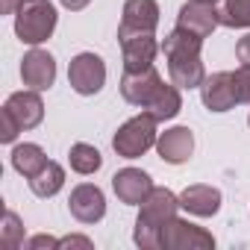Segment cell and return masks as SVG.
<instances>
[{"label":"cell","mask_w":250,"mask_h":250,"mask_svg":"<svg viewBox=\"0 0 250 250\" xmlns=\"http://www.w3.org/2000/svg\"><path fill=\"white\" fill-rule=\"evenodd\" d=\"M162 77L156 68H145V71H124L121 77V97L127 100L130 106L145 109L150 103V97L159 91Z\"/></svg>","instance_id":"9c48e42d"},{"label":"cell","mask_w":250,"mask_h":250,"mask_svg":"<svg viewBox=\"0 0 250 250\" xmlns=\"http://www.w3.org/2000/svg\"><path fill=\"white\" fill-rule=\"evenodd\" d=\"M0 124H3V127H0V142L3 145H12L15 139H18V133H21V124L15 121V115L3 106L0 109Z\"/></svg>","instance_id":"d4e9b609"},{"label":"cell","mask_w":250,"mask_h":250,"mask_svg":"<svg viewBox=\"0 0 250 250\" xmlns=\"http://www.w3.org/2000/svg\"><path fill=\"white\" fill-rule=\"evenodd\" d=\"M21 80L27 88L33 91H47L56 83V59L47 50L33 47L24 59H21Z\"/></svg>","instance_id":"30bf717a"},{"label":"cell","mask_w":250,"mask_h":250,"mask_svg":"<svg viewBox=\"0 0 250 250\" xmlns=\"http://www.w3.org/2000/svg\"><path fill=\"white\" fill-rule=\"evenodd\" d=\"M156 153L168 162V165H183L191 159L194 153V136L188 127H171L165 133H159L156 139Z\"/></svg>","instance_id":"9a60e30c"},{"label":"cell","mask_w":250,"mask_h":250,"mask_svg":"<svg viewBox=\"0 0 250 250\" xmlns=\"http://www.w3.org/2000/svg\"><path fill=\"white\" fill-rule=\"evenodd\" d=\"M24 247H27V250H59V238H53V235L42 232V235H33Z\"/></svg>","instance_id":"484cf974"},{"label":"cell","mask_w":250,"mask_h":250,"mask_svg":"<svg viewBox=\"0 0 250 250\" xmlns=\"http://www.w3.org/2000/svg\"><path fill=\"white\" fill-rule=\"evenodd\" d=\"M247 124H250V115H247Z\"/></svg>","instance_id":"1f68e13d"},{"label":"cell","mask_w":250,"mask_h":250,"mask_svg":"<svg viewBox=\"0 0 250 250\" xmlns=\"http://www.w3.org/2000/svg\"><path fill=\"white\" fill-rule=\"evenodd\" d=\"M0 247H3V250L24 247V224H21V218L12 209H6V215H3V227H0Z\"/></svg>","instance_id":"603a6c76"},{"label":"cell","mask_w":250,"mask_h":250,"mask_svg":"<svg viewBox=\"0 0 250 250\" xmlns=\"http://www.w3.org/2000/svg\"><path fill=\"white\" fill-rule=\"evenodd\" d=\"M180 109H183V94H180V85H174V83H162L159 91L145 106V112H150L156 121H171L180 115Z\"/></svg>","instance_id":"ac0fdd59"},{"label":"cell","mask_w":250,"mask_h":250,"mask_svg":"<svg viewBox=\"0 0 250 250\" xmlns=\"http://www.w3.org/2000/svg\"><path fill=\"white\" fill-rule=\"evenodd\" d=\"M68 209L80 224H97L106 215V197L94 183H80L68 197Z\"/></svg>","instance_id":"8fae6325"},{"label":"cell","mask_w":250,"mask_h":250,"mask_svg":"<svg viewBox=\"0 0 250 250\" xmlns=\"http://www.w3.org/2000/svg\"><path fill=\"white\" fill-rule=\"evenodd\" d=\"M232 91L238 103H250V65H241L232 71Z\"/></svg>","instance_id":"cb8c5ba5"},{"label":"cell","mask_w":250,"mask_h":250,"mask_svg":"<svg viewBox=\"0 0 250 250\" xmlns=\"http://www.w3.org/2000/svg\"><path fill=\"white\" fill-rule=\"evenodd\" d=\"M235 56H238L241 65H250V33L238 39V44H235Z\"/></svg>","instance_id":"83f0119b"},{"label":"cell","mask_w":250,"mask_h":250,"mask_svg":"<svg viewBox=\"0 0 250 250\" xmlns=\"http://www.w3.org/2000/svg\"><path fill=\"white\" fill-rule=\"evenodd\" d=\"M21 3H24V0H0V12H3V15H12V12H18Z\"/></svg>","instance_id":"f1b7e54d"},{"label":"cell","mask_w":250,"mask_h":250,"mask_svg":"<svg viewBox=\"0 0 250 250\" xmlns=\"http://www.w3.org/2000/svg\"><path fill=\"white\" fill-rule=\"evenodd\" d=\"M68 162H71V168H74L77 174H94V171H100L103 156H100L97 147H91V145H85V142H77V145H71Z\"/></svg>","instance_id":"7402d4cb"},{"label":"cell","mask_w":250,"mask_h":250,"mask_svg":"<svg viewBox=\"0 0 250 250\" xmlns=\"http://www.w3.org/2000/svg\"><path fill=\"white\" fill-rule=\"evenodd\" d=\"M218 21L229 30L250 27V0H218Z\"/></svg>","instance_id":"44dd1931"},{"label":"cell","mask_w":250,"mask_h":250,"mask_svg":"<svg viewBox=\"0 0 250 250\" xmlns=\"http://www.w3.org/2000/svg\"><path fill=\"white\" fill-rule=\"evenodd\" d=\"M118 42H121V53H124V71L153 68V59L162 50L153 33H118Z\"/></svg>","instance_id":"52a82bcc"},{"label":"cell","mask_w":250,"mask_h":250,"mask_svg":"<svg viewBox=\"0 0 250 250\" xmlns=\"http://www.w3.org/2000/svg\"><path fill=\"white\" fill-rule=\"evenodd\" d=\"M180 209H186L194 218H212L221 209V191L212 186H188L180 194Z\"/></svg>","instance_id":"e0dca14e"},{"label":"cell","mask_w":250,"mask_h":250,"mask_svg":"<svg viewBox=\"0 0 250 250\" xmlns=\"http://www.w3.org/2000/svg\"><path fill=\"white\" fill-rule=\"evenodd\" d=\"M177 209H180V197L171 191V188H156L145 197L142 209H139V218H136V232H133V241L142 247V250H159V235H162V227L177 218Z\"/></svg>","instance_id":"7a4b0ae2"},{"label":"cell","mask_w":250,"mask_h":250,"mask_svg":"<svg viewBox=\"0 0 250 250\" xmlns=\"http://www.w3.org/2000/svg\"><path fill=\"white\" fill-rule=\"evenodd\" d=\"M200 100L209 112H229L238 100L232 91V71H218L203 80L200 85Z\"/></svg>","instance_id":"5bb4252c"},{"label":"cell","mask_w":250,"mask_h":250,"mask_svg":"<svg viewBox=\"0 0 250 250\" xmlns=\"http://www.w3.org/2000/svg\"><path fill=\"white\" fill-rule=\"evenodd\" d=\"M47 162H50L47 153H44L39 145H33V142H24V145H18V147L12 150V168H15L18 174H24L27 180L36 177Z\"/></svg>","instance_id":"d6986e66"},{"label":"cell","mask_w":250,"mask_h":250,"mask_svg":"<svg viewBox=\"0 0 250 250\" xmlns=\"http://www.w3.org/2000/svg\"><path fill=\"white\" fill-rule=\"evenodd\" d=\"M200 50H203V39L194 36V33H188V30L174 27L165 36L162 53H165L168 74H171L174 85H180V88H200L203 85L206 71H203Z\"/></svg>","instance_id":"6da1fadb"},{"label":"cell","mask_w":250,"mask_h":250,"mask_svg":"<svg viewBox=\"0 0 250 250\" xmlns=\"http://www.w3.org/2000/svg\"><path fill=\"white\" fill-rule=\"evenodd\" d=\"M212 247L215 235L183 218H171L159 235V250H212Z\"/></svg>","instance_id":"5b68a950"},{"label":"cell","mask_w":250,"mask_h":250,"mask_svg":"<svg viewBox=\"0 0 250 250\" xmlns=\"http://www.w3.org/2000/svg\"><path fill=\"white\" fill-rule=\"evenodd\" d=\"M56 6L50 0H24L15 12V36L24 44H42L56 30Z\"/></svg>","instance_id":"3957f363"},{"label":"cell","mask_w":250,"mask_h":250,"mask_svg":"<svg viewBox=\"0 0 250 250\" xmlns=\"http://www.w3.org/2000/svg\"><path fill=\"white\" fill-rule=\"evenodd\" d=\"M156 124H159V121H156L150 112H142V115L130 118V121L115 133V139H112L115 153H118L121 159H139V156H145L150 147H156V139H159Z\"/></svg>","instance_id":"277c9868"},{"label":"cell","mask_w":250,"mask_h":250,"mask_svg":"<svg viewBox=\"0 0 250 250\" xmlns=\"http://www.w3.org/2000/svg\"><path fill=\"white\" fill-rule=\"evenodd\" d=\"M65 186V168L59 162H47L36 177H30V188L36 197H53Z\"/></svg>","instance_id":"ffe728a7"},{"label":"cell","mask_w":250,"mask_h":250,"mask_svg":"<svg viewBox=\"0 0 250 250\" xmlns=\"http://www.w3.org/2000/svg\"><path fill=\"white\" fill-rule=\"evenodd\" d=\"M112 188L118 194L121 203H127V206H142L145 197L153 191V183L150 177L142 171V168H121L115 177H112Z\"/></svg>","instance_id":"4fadbf2b"},{"label":"cell","mask_w":250,"mask_h":250,"mask_svg":"<svg viewBox=\"0 0 250 250\" xmlns=\"http://www.w3.org/2000/svg\"><path fill=\"white\" fill-rule=\"evenodd\" d=\"M203 3H218V0H203Z\"/></svg>","instance_id":"4dcf8cb0"},{"label":"cell","mask_w":250,"mask_h":250,"mask_svg":"<svg viewBox=\"0 0 250 250\" xmlns=\"http://www.w3.org/2000/svg\"><path fill=\"white\" fill-rule=\"evenodd\" d=\"M156 27H159L156 0H127L124 3L118 33H156Z\"/></svg>","instance_id":"7c38bea8"},{"label":"cell","mask_w":250,"mask_h":250,"mask_svg":"<svg viewBox=\"0 0 250 250\" xmlns=\"http://www.w3.org/2000/svg\"><path fill=\"white\" fill-rule=\"evenodd\" d=\"M6 109L15 115V121L21 124V130L39 127L42 118H44V103H42L39 91H33V88H30V91H15V94H9Z\"/></svg>","instance_id":"2e32d148"},{"label":"cell","mask_w":250,"mask_h":250,"mask_svg":"<svg viewBox=\"0 0 250 250\" xmlns=\"http://www.w3.org/2000/svg\"><path fill=\"white\" fill-rule=\"evenodd\" d=\"M68 83L83 97L97 94L103 88V83H106V65H103V59L97 53H88V50L77 53L71 59V65H68Z\"/></svg>","instance_id":"8992f818"},{"label":"cell","mask_w":250,"mask_h":250,"mask_svg":"<svg viewBox=\"0 0 250 250\" xmlns=\"http://www.w3.org/2000/svg\"><path fill=\"white\" fill-rule=\"evenodd\" d=\"M177 27L188 30V33H194V36H200L206 42L215 33V27H221L218 6L215 3H203V0H186V3L180 6V15H177Z\"/></svg>","instance_id":"ba28073f"},{"label":"cell","mask_w":250,"mask_h":250,"mask_svg":"<svg viewBox=\"0 0 250 250\" xmlns=\"http://www.w3.org/2000/svg\"><path fill=\"white\" fill-rule=\"evenodd\" d=\"M59 3L65 6V9H71V12H80V9H85L91 0H59Z\"/></svg>","instance_id":"f546056e"},{"label":"cell","mask_w":250,"mask_h":250,"mask_svg":"<svg viewBox=\"0 0 250 250\" xmlns=\"http://www.w3.org/2000/svg\"><path fill=\"white\" fill-rule=\"evenodd\" d=\"M65 247H83V250H91L94 244H91L88 235H65V238H59V250H65Z\"/></svg>","instance_id":"4316f807"}]
</instances>
